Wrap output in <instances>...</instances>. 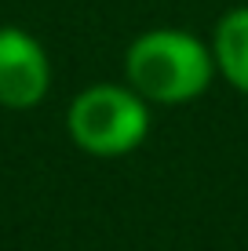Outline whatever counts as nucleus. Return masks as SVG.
I'll return each instance as SVG.
<instances>
[{"instance_id":"f257e3e1","label":"nucleus","mask_w":248,"mask_h":251,"mask_svg":"<svg viewBox=\"0 0 248 251\" xmlns=\"http://www.w3.org/2000/svg\"><path fill=\"white\" fill-rule=\"evenodd\" d=\"M216 80L212 44L186 29H146L124 51V84L150 106H183Z\"/></svg>"},{"instance_id":"f03ea898","label":"nucleus","mask_w":248,"mask_h":251,"mask_svg":"<svg viewBox=\"0 0 248 251\" xmlns=\"http://www.w3.org/2000/svg\"><path fill=\"white\" fill-rule=\"evenodd\" d=\"M150 102L128 84H91L73 95L66 131L73 146L91 157H124L150 135Z\"/></svg>"},{"instance_id":"7ed1b4c3","label":"nucleus","mask_w":248,"mask_h":251,"mask_svg":"<svg viewBox=\"0 0 248 251\" xmlns=\"http://www.w3.org/2000/svg\"><path fill=\"white\" fill-rule=\"evenodd\" d=\"M51 91V58L44 44L19 25H0V106L33 109Z\"/></svg>"},{"instance_id":"20e7f679","label":"nucleus","mask_w":248,"mask_h":251,"mask_svg":"<svg viewBox=\"0 0 248 251\" xmlns=\"http://www.w3.org/2000/svg\"><path fill=\"white\" fill-rule=\"evenodd\" d=\"M212 58H216V73H223L226 84L248 95V4L226 11L216 22Z\"/></svg>"}]
</instances>
